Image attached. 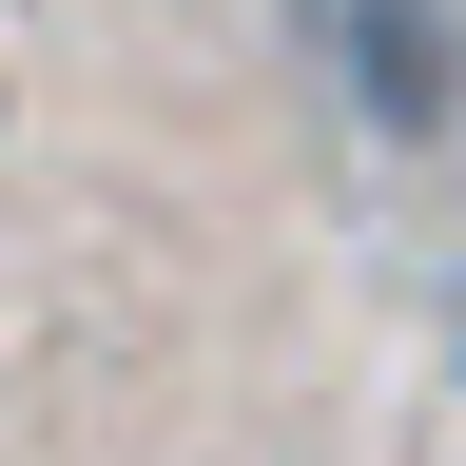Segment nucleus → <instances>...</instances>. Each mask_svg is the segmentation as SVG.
Instances as JSON below:
<instances>
[{
    "label": "nucleus",
    "instance_id": "f03ea898",
    "mask_svg": "<svg viewBox=\"0 0 466 466\" xmlns=\"http://www.w3.org/2000/svg\"><path fill=\"white\" fill-rule=\"evenodd\" d=\"M447 350H466V253H447Z\"/></svg>",
    "mask_w": 466,
    "mask_h": 466
},
{
    "label": "nucleus",
    "instance_id": "f257e3e1",
    "mask_svg": "<svg viewBox=\"0 0 466 466\" xmlns=\"http://www.w3.org/2000/svg\"><path fill=\"white\" fill-rule=\"evenodd\" d=\"M311 58H330L350 137H389V156L466 137V0H311Z\"/></svg>",
    "mask_w": 466,
    "mask_h": 466
}]
</instances>
